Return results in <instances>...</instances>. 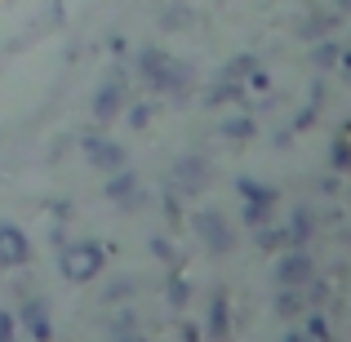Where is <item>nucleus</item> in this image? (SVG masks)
Returning a JSON list of instances; mask_svg holds the SVG:
<instances>
[{"instance_id": "f257e3e1", "label": "nucleus", "mask_w": 351, "mask_h": 342, "mask_svg": "<svg viewBox=\"0 0 351 342\" xmlns=\"http://www.w3.org/2000/svg\"><path fill=\"white\" fill-rule=\"evenodd\" d=\"M103 262H107V254H103V245H94V240H67V245L58 249V267H62V276H67L71 284L94 280V276L103 271Z\"/></svg>"}, {"instance_id": "f03ea898", "label": "nucleus", "mask_w": 351, "mask_h": 342, "mask_svg": "<svg viewBox=\"0 0 351 342\" xmlns=\"http://www.w3.org/2000/svg\"><path fill=\"white\" fill-rule=\"evenodd\" d=\"M209 182V160L205 156H182L169 169V191L173 196H200Z\"/></svg>"}, {"instance_id": "7ed1b4c3", "label": "nucleus", "mask_w": 351, "mask_h": 342, "mask_svg": "<svg viewBox=\"0 0 351 342\" xmlns=\"http://www.w3.org/2000/svg\"><path fill=\"white\" fill-rule=\"evenodd\" d=\"M191 227H196V236L205 240V249L209 254H227V249H232V223H227L223 214H218V209H200L196 218H191Z\"/></svg>"}, {"instance_id": "20e7f679", "label": "nucleus", "mask_w": 351, "mask_h": 342, "mask_svg": "<svg viewBox=\"0 0 351 342\" xmlns=\"http://www.w3.org/2000/svg\"><path fill=\"white\" fill-rule=\"evenodd\" d=\"M80 147H85V160L94 164V169H103V173L125 169V160H129V156H125V147L112 143V138H103V134H89Z\"/></svg>"}, {"instance_id": "39448f33", "label": "nucleus", "mask_w": 351, "mask_h": 342, "mask_svg": "<svg viewBox=\"0 0 351 342\" xmlns=\"http://www.w3.org/2000/svg\"><path fill=\"white\" fill-rule=\"evenodd\" d=\"M316 276V262H311L307 249H289V254L276 262V284H289V289H302V284Z\"/></svg>"}, {"instance_id": "423d86ee", "label": "nucleus", "mask_w": 351, "mask_h": 342, "mask_svg": "<svg viewBox=\"0 0 351 342\" xmlns=\"http://www.w3.org/2000/svg\"><path fill=\"white\" fill-rule=\"evenodd\" d=\"M32 258V240L14 223H0V267H23Z\"/></svg>"}, {"instance_id": "0eeeda50", "label": "nucleus", "mask_w": 351, "mask_h": 342, "mask_svg": "<svg viewBox=\"0 0 351 342\" xmlns=\"http://www.w3.org/2000/svg\"><path fill=\"white\" fill-rule=\"evenodd\" d=\"M120 107H125V80L112 76V80H103V85H98V94H94V116L98 120H116Z\"/></svg>"}, {"instance_id": "6e6552de", "label": "nucleus", "mask_w": 351, "mask_h": 342, "mask_svg": "<svg viewBox=\"0 0 351 342\" xmlns=\"http://www.w3.org/2000/svg\"><path fill=\"white\" fill-rule=\"evenodd\" d=\"M107 200H116L120 209H134L138 200H143V191H138V178H134V169H116L112 178H107Z\"/></svg>"}, {"instance_id": "1a4fd4ad", "label": "nucleus", "mask_w": 351, "mask_h": 342, "mask_svg": "<svg viewBox=\"0 0 351 342\" xmlns=\"http://www.w3.org/2000/svg\"><path fill=\"white\" fill-rule=\"evenodd\" d=\"M23 325H27V334H32L36 342H49L53 338V325H49L45 302H27V307H23Z\"/></svg>"}, {"instance_id": "9d476101", "label": "nucleus", "mask_w": 351, "mask_h": 342, "mask_svg": "<svg viewBox=\"0 0 351 342\" xmlns=\"http://www.w3.org/2000/svg\"><path fill=\"white\" fill-rule=\"evenodd\" d=\"M205 103H209V107H223V103H245V85H240V80H223V76H218L214 85L205 89Z\"/></svg>"}, {"instance_id": "9b49d317", "label": "nucleus", "mask_w": 351, "mask_h": 342, "mask_svg": "<svg viewBox=\"0 0 351 342\" xmlns=\"http://www.w3.org/2000/svg\"><path fill=\"white\" fill-rule=\"evenodd\" d=\"M254 116H245V112H240V116H227L223 120V125H218V134H223L227 138V143H249V138H254Z\"/></svg>"}, {"instance_id": "f8f14e48", "label": "nucleus", "mask_w": 351, "mask_h": 342, "mask_svg": "<svg viewBox=\"0 0 351 342\" xmlns=\"http://www.w3.org/2000/svg\"><path fill=\"white\" fill-rule=\"evenodd\" d=\"M205 334L214 338V342H223V338H227V298H223V293H214V302H209Z\"/></svg>"}, {"instance_id": "ddd939ff", "label": "nucleus", "mask_w": 351, "mask_h": 342, "mask_svg": "<svg viewBox=\"0 0 351 342\" xmlns=\"http://www.w3.org/2000/svg\"><path fill=\"white\" fill-rule=\"evenodd\" d=\"M334 23H338L334 14H307V18L298 23V36H302V40H320V36L334 32Z\"/></svg>"}, {"instance_id": "4468645a", "label": "nucleus", "mask_w": 351, "mask_h": 342, "mask_svg": "<svg viewBox=\"0 0 351 342\" xmlns=\"http://www.w3.org/2000/svg\"><path fill=\"white\" fill-rule=\"evenodd\" d=\"M285 231H289V245L302 249L311 240V209H293V218H289V227H285Z\"/></svg>"}, {"instance_id": "2eb2a0df", "label": "nucleus", "mask_w": 351, "mask_h": 342, "mask_svg": "<svg viewBox=\"0 0 351 342\" xmlns=\"http://www.w3.org/2000/svg\"><path fill=\"white\" fill-rule=\"evenodd\" d=\"M236 191L249 200V205H276V187H263V182H254V178H240Z\"/></svg>"}, {"instance_id": "dca6fc26", "label": "nucleus", "mask_w": 351, "mask_h": 342, "mask_svg": "<svg viewBox=\"0 0 351 342\" xmlns=\"http://www.w3.org/2000/svg\"><path fill=\"white\" fill-rule=\"evenodd\" d=\"M254 67H258L254 53H236V58H227V67L218 71V76H223V80H240V85H245V76H249Z\"/></svg>"}, {"instance_id": "f3484780", "label": "nucleus", "mask_w": 351, "mask_h": 342, "mask_svg": "<svg viewBox=\"0 0 351 342\" xmlns=\"http://www.w3.org/2000/svg\"><path fill=\"white\" fill-rule=\"evenodd\" d=\"M311 62H316V71L338 67V40H325V36H320V40H316V49H311Z\"/></svg>"}, {"instance_id": "a211bd4d", "label": "nucleus", "mask_w": 351, "mask_h": 342, "mask_svg": "<svg viewBox=\"0 0 351 342\" xmlns=\"http://www.w3.org/2000/svg\"><path fill=\"white\" fill-rule=\"evenodd\" d=\"M329 164H334V173H347L351 169V143H347V134L334 138V147H329Z\"/></svg>"}, {"instance_id": "6ab92c4d", "label": "nucleus", "mask_w": 351, "mask_h": 342, "mask_svg": "<svg viewBox=\"0 0 351 342\" xmlns=\"http://www.w3.org/2000/svg\"><path fill=\"white\" fill-rule=\"evenodd\" d=\"M258 231V249H280V245H289V231L285 227H254Z\"/></svg>"}, {"instance_id": "aec40b11", "label": "nucleus", "mask_w": 351, "mask_h": 342, "mask_svg": "<svg viewBox=\"0 0 351 342\" xmlns=\"http://www.w3.org/2000/svg\"><path fill=\"white\" fill-rule=\"evenodd\" d=\"M302 307V293L289 289V284H280V298H276V316H298Z\"/></svg>"}, {"instance_id": "412c9836", "label": "nucleus", "mask_w": 351, "mask_h": 342, "mask_svg": "<svg viewBox=\"0 0 351 342\" xmlns=\"http://www.w3.org/2000/svg\"><path fill=\"white\" fill-rule=\"evenodd\" d=\"M187 23H191V9H182V5H173V9L160 14V27H169V32H178V27H187Z\"/></svg>"}, {"instance_id": "4be33fe9", "label": "nucleus", "mask_w": 351, "mask_h": 342, "mask_svg": "<svg viewBox=\"0 0 351 342\" xmlns=\"http://www.w3.org/2000/svg\"><path fill=\"white\" fill-rule=\"evenodd\" d=\"M271 209H276V205H249V200H245V209H240V218H245L249 227H263L267 218H271Z\"/></svg>"}, {"instance_id": "5701e85b", "label": "nucleus", "mask_w": 351, "mask_h": 342, "mask_svg": "<svg viewBox=\"0 0 351 342\" xmlns=\"http://www.w3.org/2000/svg\"><path fill=\"white\" fill-rule=\"evenodd\" d=\"M165 293H169V302L173 307H182V302H187V280H182V276H169V280H165Z\"/></svg>"}, {"instance_id": "b1692460", "label": "nucleus", "mask_w": 351, "mask_h": 342, "mask_svg": "<svg viewBox=\"0 0 351 342\" xmlns=\"http://www.w3.org/2000/svg\"><path fill=\"white\" fill-rule=\"evenodd\" d=\"M125 120H129V129H147V120H152V103H134L125 112Z\"/></svg>"}, {"instance_id": "393cba45", "label": "nucleus", "mask_w": 351, "mask_h": 342, "mask_svg": "<svg viewBox=\"0 0 351 342\" xmlns=\"http://www.w3.org/2000/svg\"><path fill=\"white\" fill-rule=\"evenodd\" d=\"M325 298H329V284L311 276V280H307V302H311V307H320V302H325Z\"/></svg>"}, {"instance_id": "a878e982", "label": "nucleus", "mask_w": 351, "mask_h": 342, "mask_svg": "<svg viewBox=\"0 0 351 342\" xmlns=\"http://www.w3.org/2000/svg\"><path fill=\"white\" fill-rule=\"evenodd\" d=\"M245 89H258V94H263V89H271V76H267L263 67H254V71L245 76Z\"/></svg>"}, {"instance_id": "bb28decb", "label": "nucleus", "mask_w": 351, "mask_h": 342, "mask_svg": "<svg viewBox=\"0 0 351 342\" xmlns=\"http://www.w3.org/2000/svg\"><path fill=\"white\" fill-rule=\"evenodd\" d=\"M307 338H311V342H325V338H329L325 316H311V320H307Z\"/></svg>"}, {"instance_id": "cd10ccee", "label": "nucleus", "mask_w": 351, "mask_h": 342, "mask_svg": "<svg viewBox=\"0 0 351 342\" xmlns=\"http://www.w3.org/2000/svg\"><path fill=\"white\" fill-rule=\"evenodd\" d=\"M0 342H14V316L0 311Z\"/></svg>"}, {"instance_id": "c85d7f7f", "label": "nucleus", "mask_w": 351, "mask_h": 342, "mask_svg": "<svg viewBox=\"0 0 351 342\" xmlns=\"http://www.w3.org/2000/svg\"><path fill=\"white\" fill-rule=\"evenodd\" d=\"M338 67H343V76L351 80V45H338Z\"/></svg>"}, {"instance_id": "c756f323", "label": "nucleus", "mask_w": 351, "mask_h": 342, "mask_svg": "<svg viewBox=\"0 0 351 342\" xmlns=\"http://www.w3.org/2000/svg\"><path fill=\"white\" fill-rule=\"evenodd\" d=\"M129 289H134V284H129V280H120V284H112V289H107V298H125Z\"/></svg>"}, {"instance_id": "7c9ffc66", "label": "nucleus", "mask_w": 351, "mask_h": 342, "mask_svg": "<svg viewBox=\"0 0 351 342\" xmlns=\"http://www.w3.org/2000/svg\"><path fill=\"white\" fill-rule=\"evenodd\" d=\"M152 254H156V258H169V254H173V249H169V245H165V240H152Z\"/></svg>"}, {"instance_id": "2f4dec72", "label": "nucleus", "mask_w": 351, "mask_h": 342, "mask_svg": "<svg viewBox=\"0 0 351 342\" xmlns=\"http://www.w3.org/2000/svg\"><path fill=\"white\" fill-rule=\"evenodd\" d=\"M116 342H147L143 334H134V329H129V334H116Z\"/></svg>"}, {"instance_id": "473e14b6", "label": "nucleus", "mask_w": 351, "mask_h": 342, "mask_svg": "<svg viewBox=\"0 0 351 342\" xmlns=\"http://www.w3.org/2000/svg\"><path fill=\"white\" fill-rule=\"evenodd\" d=\"M182 342H200V334H196V329L187 325V329H182Z\"/></svg>"}, {"instance_id": "72a5a7b5", "label": "nucleus", "mask_w": 351, "mask_h": 342, "mask_svg": "<svg viewBox=\"0 0 351 342\" xmlns=\"http://www.w3.org/2000/svg\"><path fill=\"white\" fill-rule=\"evenodd\" d=\"M325 342H329V338H325Z\"/></svg>"}]
</instances>
